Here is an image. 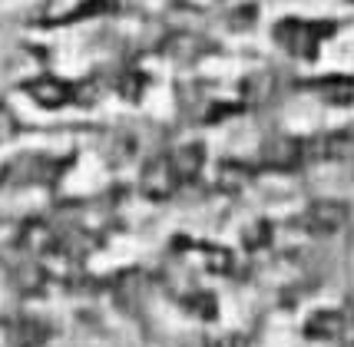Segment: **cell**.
Wrapping results in <instances>:
<instances>
[{
	"mask_svg": "<svg viewBox=\"0 0 354 347\" xmlns=\"http://www.w3.org/2000/svg\"><path fill=\"white\" fill-rule=\"evenodd\" d=\"M331 24H308V20H281L275 27V40L295 57H315L318 40L331 37Z\"/></svg>",
	"mask_w": 354,
	"mask_h": 347,
	"instance_id": "6da1fadb",
	"label": "cell"
},
{
	"mask_svg": "<svg viewBox=\"0 0 354 347\" xmlns=\"http://www.w3.org/2000/svg\"><path fill=\"white\" fill-rule=\"evenodd\" d=\"M344 225H348V205L338 202V198H318L301 215V228L311 232V235H318V238L338 235Z\"/></svg>",
	"mask_w": 354,
	"mask_h": 347,
	"instance_id": "7a4b0ae2",
	"label": "cell"
},
{
	"mask_svg": "<svg viewBox=\"0 0 354 347\" xmlns=\"http://www.w3.org/2000/svg\"><path fill=\"white\" fill-rule=\"evenodd\" d=\"M176 189H179V176L172 172V166H169V159H166V156L153 159L149 166L142 169V192H146L149 198L162 202V198H169Z\"/></svg>",
	"mask_w": 354,
	"mask_h": 347,
	"instance_id": "3957f363",
	"label": "cell"
},
{
	"mask_svg": "<svg viewBox=\"0 0 354 347\" xmlns=\"http://www.w3.org/2000/svg\"><path fill=\"white\" fill-rule=\"evenodd\" d=\"M27 96L37 106H44V109H60V106L73 100V86L57 79V76H37V79L27 83Z\"/></svg>",
	"mask_w": 354,
	"mask_h": 347,
	"instance_id": "277c9868",
	"label": "cell"
},
{
	"mask_svg": "<svg viewBox=\"0 0 354 347\" xmlns=\"http://www.w3.org/2000/svg\"><path fill=\"white\" fill-rule=\"evenodd\" d=\"M348 331V315L341 308H322L305 321V334L311 341H335Z\"/></svg>",
	"mask_w": 354,
	"mask_h": 347,
	"instance_id": "5b68a950",
	"label": "cell"
},
{
	"mask_svg": "<svg viewBox=\"0 0 354 347\" xmlns=\"http://www.w3.org/2000/svg\"><path fill=\"white\" fill-rule=\"evenodd\" d=\"M166 159H169L172 172L179 176V182H189L196 179L202 172V166H205V146L202 142H185L179 149H172Z\"/></svg>",
	"mask_w": 354,
	"mask_h": 347,
	"instance_id": "8992f818",
	"label": "cell"
},
{
	"mask_svg": "<svg viewBox=\"0 0 354 347\" xmlns=\"http://www.w3.org/2000/svg\"><path fill=\"white\" fill-rule=\"evenodd\" d=\"M265 162L268 166H275V169H292L298 166L301 159H305V149H301V142L292 136H275L268 146H265Z\"/></svg>",
	"mask_w": 354,
	"mask_h": 347,
	"instance_id": "52a82bcc",
	"label": "cell"
},
{
	"mask_svg": "<svg viewBox=\"0 0 354 347\" xmlns=\"http://www.w3.org/2000/svg\"><path fill=\"white\" fill-rule=\"evenodd\" d=\"M315 93L331 106H351L354 103V76H344V73L322 76V79L315 83Z\"/></svg>",
	"mask_w": 354,
	"mask_h": 347,
	"instance_id": "ba28073f",
	"label": "cell"
},
{
	"mask_svg": "<svg viewBox=\"0 0 354 347\" xmlns=\"http://www.w3.org/2000/svg\"><path fill=\"white\" fill-rule=\"evenodd\" d=\"M17 242L24 245L27 252H33V255H46V252H53L57 235H53V228L44 225V222H27V225L17 232Z\"/></svg>",
	"mask_w": 354,
	"mask_h": 347,
	"instance_id": "9c48e42d",
	"label": "cell"
},
{
	"mask_svg": "<svg viewBox=\"0 0 354 347\" xmlns=\"http://www.w3.org/2000/svg\"><path fill=\"white\" fill-rule=\"evenodd\" d=\"M169 50L179 57V60H196V53L205 50V40L196 37V33H176L169 40Z\"/></svg>",
	"mask_w": 354,
	"mask_h": 347,
	"instance_id": "30bf717a",
	"label": "cell"
},
{
	"mask_svg": "<svg viewBox=\"0 0 354 347\" xmlns=\"http://www.w3.org/2000/svg\"><path fill=\"white\" fill-rule=\"evenodd\" d=\"M14 337H17V347H44L46 328L37 324V321H24V324L14 328Z\"/></svg>",
	"mask_w": 354,
	"mask_h": 347,
	"instance_id": "8fae6325",
	"label": "cell"
},
{
	"mask_svg": "<svg viewBox=\"0 0 354 347\" xmlns=\"http://www.w3.org/2000/svg\"><path fill=\"white\" fill-rule=\"evenodd\" d=\"M268 235H272V225H268V222H252V225H245V232H242V242H245V248H265V245H268Z\"/></svg>",
	"mask_w": 354,
	"mask_h": 347,
	"instance_id": "7c38bea8",
	"label": "cell"
},
{
	"mask_svg": "<svg viewBox=\"0 0 354 347\" xmlns=\"http://www.w3.org/2000/svg\"><path fill=\"white\" fill-rule=\"evenodd\" d=\"M245 179H248V172L239 162H222L218 166V185H225V189H239Z\"/></svg>",
	"mask_w": 354,
	"mask_h": 347,
	"instance_id": "4fadbf2b",
	"label": "cell"
},
{
	"mask_svg": "<svg viewBox=\"0 0 354 347\" xmlns=\"http://www.w3.org/2000/svg\"><path fill=\"white\" fill-rule=\"evenodd\" d=\"M255 20H259V7H255V3H242V7H235L229 14V24L239 27V30H242V27H252Z\"/></svg>",
	"mask_w": 354,
	"mask_h": 347,
	"instance_id": "5bb4252c",
	"label": "cell"
},
{
	"mask_svg": "<svg viewBox=\"0 0 354 347\" xmlns=\"http://www.w3.org/2000/svg\"><path fill=\"white\" fill-rule=\"evenodd\" d=\"M142 86H146V79H142L139 73H129V76H123V86H120V90H123V96L136 100L139 93H142Z\"/></svg>",
	"mask_w": 354,
	"mask_h": 347,
	"instance_id": "9a60e30c",
	"label": "cell"
},
{
	"mask_svg": "<svg viewBox=\"0 0 354 347\" xmlns=\"http://www.w3.org/2000/svg\"><path fill=\"white\" fill-rule=\"evenodd\" d=\"M205 347H245V337H239V334H225V337H216V341H209Z\"/></svg>",
	"mask_w": 354,
	"mask_h": 347,
	"instance_id": "2e32d148",
	"label": "cell"
},
{
	"mask_svg": "<svg viewBox=\"0 0 354 347\" xmlns=\"http://www.w3.org/2000/svg\"><path fill=\"white\" fill-rule=\"evenodd\" d=\"M348 347H354V341H351V344H348Z\"/></svg>",
	"mask_w": 354,
	"mask_h": 347,
	"instance_id": "e0dca14e",
	"label": "cell"
}]
</instances>
